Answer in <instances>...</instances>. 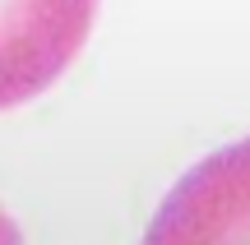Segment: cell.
I'll return each instance as SVG.
<instances>
[{"instance_id":"obj_1","label":"cell","mask_w":250,"mask_h":245,"mask_svg":"<svg viewBox=\"0 0 250 245\" xmlns=\"http://www.w3.org/2000/svg\"><path fill=\"white\" fill-rule=\"evenodd\" d=\"M98 0H0V111L51 88L88 42Z\"/></svg>"},{"instance_id":"obj_2","label":"cell","mask_w":250,"mask_h":245,"mask_svg":"<svg viewBox=\"0 0 250 245\" xmlns=\"http://www.w3.org/2000/svg\"><path fill=\"white\" fill-rule=\"evenodd\" d=\"M144 245H250V139L181 176Z\"/></svg>"},{"instance_id":"obj_3","label":"cell","mask_w":250,"mask_h":245,"mask_svg":"<svg viewBox=\"0 0 250 245\" xmlns=\"http://www.w3.org/2000/svg\"><path fill=\"white\" fill-rule=\"evenodd\" d=\"M0 245H23V236H19L14 218H5V208H0Z\"/></svg>"}]
</instances>
